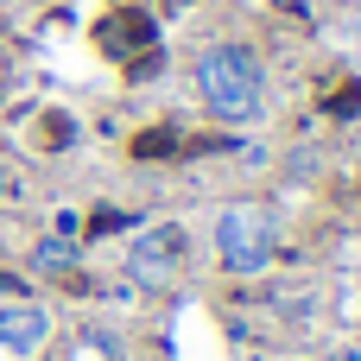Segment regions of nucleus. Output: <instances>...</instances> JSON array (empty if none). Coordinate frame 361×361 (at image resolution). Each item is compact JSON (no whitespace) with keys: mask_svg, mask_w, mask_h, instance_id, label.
I'll return each mask as SVG.
<instances>
[{"mask_svg":"<svg viewBox=\"0 0 361 361\" xmlns=\"http://www.w3.org/2000/svg\"><path fill=\"white\" fill-rule=\"evenodd\" d=\"M197 95L222 121H254L267 108V70L247 44H209L197 57Z\"/></svg>","mask_w":361,"mask_h":361,"instance_id":"obj_1","label":"nucleus"},{"mask_svg":"<svg viewBox=\"0 0 361 361\" xmlns=\"http://www.w3.org/2000/svg\"><path fill=\"white\" fill-rule=\"evenodd\" d=\"M273 247H279V222H273L267 203H228L216 216V260L228 273H241V279L267 273L273 267Z\"/></svg>","mask_w":361,"mask_h":361,"instance_id":"obj_2","label":"nucleus"},{"mask_svg":"<svg viewBox=\"0 0 361 361\" xmlns=\"http://www.w3.org/2000/svg\"><path fill=\"white\" fill-rule=\"evenodd\" d=\"M184 273V228L178 222H152L127 241V279L146 286V292H165L171 279Z\"/></svg>","mask_w":361,"mask_h":361,"instance_id":"obj_3","label":"nucleus"},{"mask_svg":"<svg viewBox=\"0 0 361 361\" xmlns=\"http://www.w3.org/2000/svg\"><path fill=\"white\" fill-rule=\"evenodd\" d=\"M51 336V311L44 305H0V355H38Z\"/></svg>","mask_w":361,"mask_h":361,"instance_id":"obj_4","label":"nucleus"},{"mask_svg":"<svg viewBox=\"0 0 361 361\" xmlns=\"http://www.w3.org/2000/svg\"><path fill=\"white\" fill-rule=\"evenodd\" d=\"M70 267H76V241H70V235H51V241L32 247V273L57 279V273H70Z\"/></svg>","mask_w":361,"mask_h":361,"instance_id":"obj_5","label":"nucleus"},{"mask_svg":"<svg viewBox=\"0 0 361 361\" xmlns=\"http://www.w3.org/2000/svg\"><path fill=\"white\" fill-rule=\"evenodd\" d=\"M0 197H6V165H0Z\"/></svg>","mask_w":361,"mask_h":361,"instance_id":"obj_6","label":"nucleus"},{"mask_svg":"<svg viewBox=\"0 0 361 361\" xmlns=\"http://www.w3.org/2000/svg\"><path fill=\"white\" fill-rule=\"evenodd\" d=\"M343 361H361V355H343Z\"/></svg>","mask_w":361,"mask_h":361,"instance_id":"obj_7","label":"nucleus"}]
</instances>
